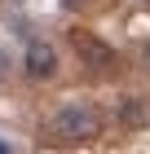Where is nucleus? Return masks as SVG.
<instances>
[{"label":"nucleus","mask_w":150,"mask_h":154,"mask_svg":"<svg viewBox=\"0 0 150 154\" xmlns=\"http://www.w3.org/2000/svg\"><path fill=\"white\" fill-rule=\"evenodd\" d=\"M119 123L124 128H146L150 123V101L146 97H124L119 101Z\"/></svg>","instance_id":"4"},{"label":"nucleus","mask_w":150,"mask_h":154,"mask_svg":"<svg viewBox=\"0 0 150 154\" xmlns=\"http://www.w3.org/2000/svg\"><path fill=\"white\" fill-rule=\"evenodd\" d=\"M5 75H9V53L0 48V79H5Z\"/></svg>","instance_id":"5"},{"label":"nucleus","mask_w":150,"mask_h":154,"mask_svg":"<svg viewBox=\"0 0 150 154\" xmlns=\"http://www.w3.org/2000/svg\"><path fill=\"white\" fill-rule=\"evenodd\" d=\"M58 48L49 44V40H31V44H27V53H22V71H27V79H53V75H58Z\"/></svg>","instance_id":"2"},{"label":"nucleus","mask_w":150,"mask_h":154,"mask_svg":"<svg viewBox=\"0 0 150 154\" xmlns=\"http://www.w3.org/2000/svg\"><path fill=\"white\" fill-rule=\"evenodd\" d=\"M49 137L62 145H80V141H93V137H102V115L97 106L88 101H66L49 115Z\"/></svg>","instance_id":"1"},{"label":"nucleus","mask_w":150,"mask_h":154,"mask_svg":"<svg viewBox=\"0 0 150 154\" xmlns=\"http://www.w3.org/2000/svg\"><path fill=\"white\" fill-rule=\"evenodd\" d=\"M141 66H146V71H150V44L141 48Z\"/></svg>","instance_id":"6"},{"label":"nucleus","mask_w":150,"mask_h":154,"mask_svg":"<svg viewBox=\"0 0 150 154\" xmlns=\"http://www.w3.org/2000/svg\"><path fill=\"white\" fill-rule=\"evenodd\" d=\"M0 154H13V145H9V141H5V137H0Z\"/></svg>","instance_id":"7"},{"label":"nucleus","mask_w":150,"mask_h":154,"mask_svg":"<svg viewBox=\"0 0 150 154\" xmlns=\"http://www.w3.org/2000/svg\"><path fill=\"white\" fill-rule=\"evenodd\" d=\"M71 44H75L80 62H84V66H93V71H106V66H115V48L106 44V40H97L93 31H71Z\"/></svg>","instance_id":"3"}]
</instances>
